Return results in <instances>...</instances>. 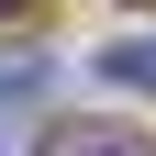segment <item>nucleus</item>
Returning a JSON list of instances; mask_svg holds the SVG:
<instances>
[{
	"label": "nucleus",
	"mask_w": 156,
	"mask_h": 156,
	"mask_svg": "<svg viewBox=\"0 0 156 156\" xmlns=\"http://www.w3.org/2000/svg\"><path fill=\"white\" fill-rule=\"evenodd\" d=\"M45 156H156V145H145V134H123V123H67Z\"/></svg>",
	"instance_id": "nucleus-1"
},
{
	"label": "nucleus",
	"mask_w": 156,
	"mask_h": 156,
	"mask_svg": "<svg viewBox=\"0 0 156 156\" xmlns=\"http://www.w3.org/2000/svg\"><path fill=\"white\" fill-rule=\"evenodd\" d=\"M101 67H112V78H123V89H156V45H112V56H101Z\"/></svg>",
	"instance_id": "nucleus-2"
}]
</instances>
